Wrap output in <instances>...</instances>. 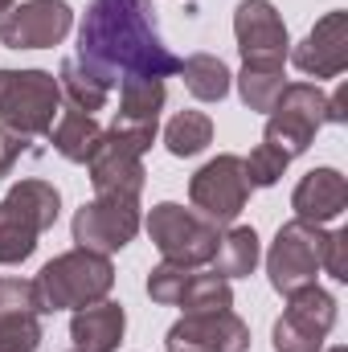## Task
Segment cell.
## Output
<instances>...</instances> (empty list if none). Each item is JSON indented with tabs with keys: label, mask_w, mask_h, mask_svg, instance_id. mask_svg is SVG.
<instances>
[{
	"label": "cell",
	"mask_w": 348,
	"mask_h": 352,
	"mask_svg": "<svg viewBox=\"0 0 348 352\" xmlns=\"http://www.w3.org/2000/svg\"><path fill=\"white\" fill-rule=\"evenodd\" d=\"M74 62L107 90H115L123 78L180 74V58L160 37L152 0H90Z\"/></svg>",
	"instance_id": "obj_1"
},
{
	"label": "cell",
	"mask_w": 348,
	"mask_h": 352,
	"mask_svg": "<svg viewBox=\"0 0 348 352\" xmlns=\"http://www.w3.org/2000/svg\"><path fill=\"white\" fill-rule=\"evenodd\" d=\"M62 213V192L41 180H17L4 197H0V266H21L33 250L37 238L58 221Z\"/></svg>",
	"instance_id": "obj_2"
},
{
	"label": "cell",
	"mask_w": 348,
	"mask_h": 352,
	"mask_svg": "<svg viewBox=\"0 0 348 352\" xmlns=\"http://www.w3.org/2000/svg\"><path fill=\"white\" fill-rule=\"evenodd\" d=\"M152 140H156V127L115 119V123L102 131L98 148L90 152V160H87L94 197H135V201H140L144 180H148L144 152L152 148Z\"/></svg>",
	"instance_id": "obj_3"
},
{
	"label": "cell",
	"mask_w": 348,
	"mask_h": 352,
	"mask_svg": "<svg viewBox=\"0 0 348 352\" xmlns=\"http://www.w3.org/2000/svg\"><path fill=\"white\" fill-rule=\"evenodd\" d=\"M33 283H37V295H41L45 316L50 311H78V307L102 303L111 295L115 266H111L107 254H94V250L74 246V250L50 258Z\"/></svg>",
	"instance_id": "obj_4"
},
{
	"label": "cell",
	"mask_w": 348,
	"mask_h": 352,
	"mask_svg": "<svg viewBox=\"0 0 348 352\" xmlns=\"http://www.w3.org/2000/svg\"><path fill=\"white\" fill-rule=\"evenodd\" d=\"M62 111V87L50 70H0V127L25 140L50 135Z\"/></svg>",
	"instance_id": "obj_5"
},
{
	"label": "cell",
	"mask_w": 348,
	"mask_h": 352,
	"mask_svg": "<svg viewBox=\"0 0 348 352\" xmlns=\"http://www.w3.org/2000/svg\"><path fill=\"white\" fill-rule=\"evenodd\" d=\"M324 123H328V94L316 82H287L266 115L262 140L270 148H279L287 160H295L316 144V131Z\"/></svg>",
	"instance_id": "obj_6"
},
{
	"label": "cell",
	"mask_w": 348,
	"mask_h": 352,
	"mask_svg": "<svg viewBox=\"0 0 348 352\" xmlns=\"http://www.w3.org/2000/svg\"><path fill=\"white\" fill-rule=\"evenodd\" d=\"M152 246L164 254V263H180V266H205L217 250L221 226H213L209 217H201L197 209H184L176 201H160L152 205L148 221H144Z\"/></svg>",
	"instance_id": "obj_7"
},
{
	"label": "cell",
	"mask_w": 348,
	"mask_h": 352,
	"mask_svg": "<svg viewBox=\"0 0 348 352\" xmlns=\"http://www.w3.org/2000/svg\"><path fill=\"white\" fill-rule=\"evenodd\" d=\"M324 238H328L324 226H307L299 217L279 226V234H274V242L266 250V278L283 299L320 278V270H324Z\"/></svg>",
	"instance_id": "obj_8"
},
{
	"label": "cell",
	"mask_w": 348,
	"mask_h": 352,
	"mask_svg": "<svg viewBox=\"0 0 348 352\" xmlns=\"http://www.w3.org/2000/svg\"><path fill=\"white\" fill-rule=\"evenodd\" d=\"M188 201L213 226H221V230L234 226L238 213L250 201V180H246V168H242V156L221 152L209 164H201L193 173V180H188Z\"/></svg>",
	"instance_id": "obj_9"
},
{
	"label": "cell",
	"mask_w": 348,
	"mask_h": 352,
	"mask_svg": "<svg viewBox=\"0 0 348 352\" xmlns=\"http://www.w3.org/2000/svg\"><path fill=\"white\" fill-rule=\"evenodd\" d=\"M332 328H336V299L320 283H312L287 295V311L274 320L270 344L274 352H320Z\"/></svg>",
	"instance_id": "obj_10"
},
{
	"label": "cell",
	"mask_w": 348,
	"mask_h": 352,
	"mask_svg": "<svg viewBox=\"0 0 348 352\" xmlns=\"http://www.w3.org/2000/svg\"><path fill=\"white\" fill-rule=\"evenodd\" d=\"M140 226H144V213H140L135 197H94L74 213L70 234L83 250L111 258L140 234Z\"/></svg>",
	"instance_id": "obj_11"
},
{
	"label": "cell",
	"mask_w": 348,
	"mask_h": 352,
	"mask_svg": "<svg viewBox=\"0 0 348 352\" xmlns=\"http://www.w3.org/2000/svg\"><path fill=\"white\" fill-rule=\"evenodd\" d=\"M74 29L66 0H21L0 16V45L8 50H54Z\"/></svg>",
	"instance_id": "obj_12"
},
{
	"label": "cell",
	"mask_w": 348,
	"mask_h": 352,
	"mask_svg": "<svg viewBox=\"0 0 348 352\" xmlns=\"http://www.w3.org/2000/svg\"><path fill=\"white\" fill-rule=\"evenodd\" d=\"M168 352H250V324L230 307V311H209V316H180L168 336Z\"/></svg>",
	"instance_id": "obj_13"
},
{
	"label": "cell",
	"mask_w": 348,
	"mask_h": 352,
	"mask_svg": "<svg viewBox=\"0 0 348 352\" xmlns=\"http://www.w3.org/2000/svg\"><path fill=\"white\" fill-rule=\"evenodd\" d=\"M234 37H238L242 62H287V54H291L287 21L270 0H238Z\"/></svg>",
	"instance_id": "obj_14"
},
{
	"label": "cell",
	"mask_w": 348,
	"mask_h": 352,
	"mask_svg": "<svg viewBox=\"0 0 348 352\" xmlns=\"http://www.w3.org/2000/svg\"><path fill=\"white\" fill-rule=\"evenodd\" d=\"M287 58L307 78H340L348 70V12H340V8L324 12L312 25V33L299 45H291Z\"/></svg>",
	"instance_id": "obj_15"
},
{
	"label": "cell",
	"mask_w": 348,
	"mask_h": 352,
	"mask_svg": "<svg viewBox=\"0 0 348 352\" xmlns=\"http://www.w3.org/2000/svg\"><path fill=\"white\" fill-rule=\"evenodd\" d=\"M291 209L299 221L307 226H328L348 209V180L336 168H312L295 184L291 192Z\"/></svg>",
	"instance_id": "obj_16"
},
{
	"label": "cell",
	"mask_w": 348,
	"mask_h": 352,
	"mask_svg": "<svg viewBox=\"0 0 348 352\" xmlns=\"http://www.w3.org/2000/svg\"><path fill=\"white\" fill-rule=\"evenodd\" d=\"M123 332H127V311L123 303H111V299L78 307L70 320V340L78 352H115L123 344Z\"/></svg>",
	"instance_id": "obj_17"
},
{
	"label": "cell",
	"mask_w": 348,
	"mask_h": 352,
	"mask_svg": "<svg viewBox=\"0 0 348 352\" xmlns=\"http://www.w3.org/2000/svg\"><path fill=\"white\" fill-rule=\"evenodd\" d=\"M98 140H102L98 119L87 115V111H74V107L58 111V119H54V127H50L54 152H58L62 160H70V164H87L90 152L98 148Z\"/></svg>",
	"instance_id": "obj_18"
},
{
	"label": "cell",
	"mask_w": 348,
	"mask_h": 352,
	"mask_svg": "<svg viewBox=\"0 0 348 352\" xmlns=\"http://www.w3.org/2000/svg\"><path fill=\"white\" fill-rule=\"evenodd\" d=\"M259 258L262 246L254 226H226L209 263H213V274H221V278H246V274H254Z\"/></svg>",
	"instance_id": "obj_19"
},
{
	"label": "cell",
	"mask_w": 348,
	"mask_h": 352,
	"mask_svg": "<svg viewBox=\"0 0 348 352\" xmlns=\"http://www.w3.org/2000/svg\"><path fill=\"white\" fill-rule=\"evenodd\" d=\"M180 78H184V90L197 102H221L230 94V87H234V74H230V66L217 54H188V58H180Z\"/></svg>",
	"instance_id": "obj_20"
},
{
	"label": "cell",
	"mask_w": 348,
	"mask_h": 352,
	"mask_svg": "<svg viewBox=\"0 0 348 352\" xmlns=\"http://www.w3.org/2000/svg\"><path fill=\"white\" fill-rule=\"evenodd\" d=\"M164 98H168L164 78H123L119 82V119L156 127L160 111H164Z\"/></svg>",
	"instance_id": "obj_21"
},
{
	"label": "cell",
	"mask_w": 348,
	"mask_h": 352,
	"mask_svg": "<svg viewBox=\"0 0 348 352\" xmlns=\"http://www.w3.org/2000/svg\"><path fill=\"white\" fill-rule=\"evenodd\" d=\"M234 82H238V94L250 111L270 115L274 98L287 87V74H283V62H242V74Z\"/></svg>",
	"instance_id": "obj_22"
},
{
	"label": "cell",
	"mask_w": 348,
	"mask_h": 352,
	"mask_svg": "<svg viewBox=\"0 0 348 352\" xmlns=\"http://www.w3.org/2000/svg\"><path fill=\"white\" fill-rule=\"evenodd\" d=\"M209 144H213V119L205 111H180V115L168 119V127H164V148L173 152L176 160L201 156Z\"/></svg>",
	"instance_id": "obj_23"
},
{
	"label": "cell",
	"mask_w": 348,
	"mask_h": 352,
	"mask_svg": "<svg viewBox=\"0 0 348 352\" xmlns=\"http://www.w3.org/2000/svg\"><path fill=\"white\" fill-rule=\"evenodd\" d=\"M176 307H184V316L230 311V307H234V287H230V278H221V274H197V270H193Z\"/></svg>",
	"instance_id": "obj_24"
},
{
	"label": "cell",
	"mask_w": 348,
	"mask_h": 352,
	"mask_svg": "<svg viewBox=\"0 0 348 352\" xmlns=\"http://www.w3.org/2000/svg\"><path fill=\"white\" fill-rule=\"evenodd\" d=\"M58 87H62V98H66L74 111H87V115L102 111V107H107V98H111V90L102 87V82H94V78H90L74 58H66V62H62V70H58Z\"/></svg>",
	"instance_id": "obj_25"
},
{
	"label": "cell",
	"mask_w": 348,
	"mask_h": 352,
	"mask_svg": "<svg viewBox=\"0 0 348 352\" xmlns=\"http://www.w3.org/2000/svg\"><path fill=\"white\" fill-rule=\"evenodd\" d=\"M188 274H193V266H180V263L152 266V274H148V283H144V287H148V299L160 303V307H176L180 295H184Z\"/></svg>",
	"instance_id": "obj_26"
},
{
	"label": "cell",
	"mask_w": 348,
	"mask_h": 352,
	"mask_svg": "<svg viewBox=\"0 0 348 352\" xmlns=\"http://www.w3.org/2000/svg\"><path fill=\"white\" fill-rule=\"evenodd\" d=\"M287 164H291V160H287L279 148H270L266 140H262L250 156H242V168H246L250 188H270V184H279V176L287 173Z\"/></svg>",
	"instance_id": "obj_27"
},
{
	"label": "cell",
	"mask_w": 348,
	"mask_h": 352,
	"mask_svg": "<svg viewBox=\"0 0 348 352\" xmlns=\"http://www.w3.org/2000/svg\"><path fill=\"white\" fill-rule=\"evenodd\" d=\"M0 316H45L33 278H0Z\"/></svg>",
	"instance_id": "obj_28"
},
{
	"label": "cell",
	"mask_w": 348,
	"mask_h": 352,
	"mask_svg": "<svg viewBox=\"0 0 348 352\" xmlns=\"http://www.w3.org/2000/svg\"><path fill=\"white\" fill-rule=\"evenodd\" d=\"M324 270L336 283H348V230H328V238H324Z\"/></svg>",
	"instance_id": "obj_29"
},
{
	"label": "cell",
	"mask_w": 348,
	"mask_h": 352,
	"mask_svg": "<svg viewBox=\"0 0 348 352\" xmlns=\"http://www.w3.org/2000/svg\"><path fill=\"white\" fill-rule=\"evenodd\" d=\"M25 152H29V140H25V135H12V131L0 127V176H8V168H12Z\"/></svg>",
	"instance_id": "obj_30"
},
{
	"label": "cell",
	"mask_w": 348,
	"mask_h": 352,
	"mask_svg": "<svg viewBox=\"0 0 348 352\" xmlns=\"http://www.w3.org/2000/svg\"><path fill=\"white\" fill-rule=\"evenodd\" d=\"M328 123H348V87L340 82L336 94H328Z\"/></svg>",
	"instance_id": "obj_31"
},
{
	"label": "cell",
	"mask_w": 348,
	"mask_h": 352,
	"mask_svg": "<svg viewBox=\"0 0 348 352\" xmlns=\"http://www.w3.org/2000/svg\"><path fill=\"white\" fill-rule=\"evenodd\" d=\"M8 8H12V0H0V16H4V12H8Z\"/></svg>",
	"instance_id": "obj_32"
},
{
	"label": "cell",
	"mask_w": 348,
	"mask_h": 352,
	"mask_svg": "<svg viewBox=\"0 0 348 352\" xmlns=\"http://www.w3.org/2000/svg\"><path fill=\"white\" fill-rule=\"evenodd\" d=\"M328 352H348V349H345V344H336V349H328Z\"/></svg>",
	"instance_id": "obj_33"
},
{
	"label": "cell",
	"mask_w": 348,
	"mask_h": 352,
	"mask_svg": "<svg viewBox=\"0 0 348 352\" xmlns=\"http://www.w3.org/2000/svg\"><path fill=\"white\" fill-rule=\"evenodd\" d=\"M74 352H78V349H74Z\"/></svg>",
	"instance_id": "obj_34"
}]
</instances>
